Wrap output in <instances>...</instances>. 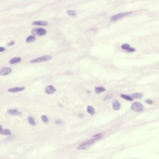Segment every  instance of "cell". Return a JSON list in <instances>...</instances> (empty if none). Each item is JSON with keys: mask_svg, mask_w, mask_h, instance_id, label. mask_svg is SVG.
<instances>
[{"mask_svg": "<svg viewBox=\"0 0 159 159\" xmlns=\"http://www.w3.org/2000/svg\"><path fill=\"white\" fill-rule=\"evenodd\" d=\"M99 139L97 138V137H93L92 139L86 140V141H85V142H82V144H80L78 147H77V149H78V150H84V149L88 148L91 145H92L93 143H94V142L97 141L98 140H99Z\"/></svg>", "mask_w": 159, "mask_h": 159, "instance_id": "cell-1", "label": "cell"}, {"mask_svg": "<svg viewBox=\"0 0 159 159\" xmlns=\"http://www.w3.org/2000/svg\"><path fill=\"white\" fill-rule=\"evenodd\" d=\"M51 59H52L51 55H45L31 60V61H30V63H40V62H47V61H49V60H50Z\"/></svg>", "mask_w": 159, "mask_h": 159, "instance_id": "cell-2", "label": "cell"}, {"mask_svg": "<svg viewBox=\"0 0 159 159\" xmlns=\"http://www.w3.org/2000/svg\"><path fill=\"white\" fill-rule=\"evenodd\" d=\"M132 13V12H121V13H119V14H117L116 15L113 16L112 17L110 18V21L111 22H114V21H116L118 20H119V19L123 18V17H126L129 14H130Z\"/></svg>", "mask_w": 159, "mask_h": 159, "instance_id": "cell-3", "label": "cell"}, {"mask_svg": "<svg viewBox=\"0 0 159 159\" xmlns=\"http://www.w3.org/2000/svg\"><path fill=\"white\" fill-rule=\"evenodd\" d=\"M131 110L135 112H142L144 110V107L143 104L140 103H134L132 104Z\"/></svg>", "mask_w": 159, "mask_h": 159, "instance_id": "cell-4", "label": "cell"}, {"mask_svg": "<svg viewBox=\"0 0 159 159\" xmlns=\"http://www.w3.org/2000/svg\"><path fill=\"white\" fill-rule=\"evenodd\" d=\"M31 33L35 36H44L47 34V31L43 28H34L31 31Z\"/></svg>", "mask_w": 159, "mask_h": 159, "instance_id": "cell-5", "label": "cell"}, {"mask_svg": "<svg viewBox=\"0 0 159 159\" xmlns=\"http://www.w3.org/2000/svg\"><path fill=\"white\" fill-rule=\"evenodd\" d=\"M12 72V69L11 67H3L0 69V75L1 76H6L9 75Z\"/></svg>", "mask_w": 159, "mask_h": 159, "instance_id": "cell-6", "label": "cell"}, {"mask_svg": "<svg viewBox=\"0 0 159 159\" xmlns=\"http://www.w3.org/2000/svg\"><path fill=\"white\" fill-rule=\"evenodd\" d=\"M25 89H26V87H24V86H22V87H14L12 88H9V89L7 90V91L9 93H18L24 91Z\"/></svg>", "mask_w": 159, "mask_h": 159, "instance_id": "cell-7", "label": "cell"}, {"mask_svg": "<svg viewBox=\"0 0 159 159\" xmlns=\"http://www.w3.org/2000/svg\"><path fill=\"white\" fill-rule=\"evenodd\" d=\"M45 91L46 93L47 94H52L54 93L56 91V89L54 86H53L52 85H49L47 86L45 89Z\"/></svg>", "mask_w": 159, "mask_h": 159, "instance_id": "cell-8", "label": "cell"}, {"mask_svg": "<svg viewBox=\"0 0 159 159\" xmlns=\"http://www.w3.org/2000/svg\"><path fill=\"white\" fill-rule=\"evenodd\" d=\"M8 113L11 115H14V116H16V115H20L21 114V111H19V110H16V109H9L8 110Z\"/></svg>", "mask_w": 159, "mask_h": 159, "instance_id": "cell-9", "label": "cell"}, {"mask_svg": "<svg viewBox=\"0 0 159 159\" xmlns=\"http://www.w3.org/2000/svg\"><path fill=\"white\" fill-rule=\"evenodd\" d=\"M34 26H45L48 25V22L44 21H34L32 23Z\"/></svg>", "mask_w": 159, "mask_h": 159, "instance_id": "cell-10", "label": "cell"}, {"mask_svg": "<svg viewBox=\"0 0 159 159\" xmlns=\"http://www.w3.org/2000/svg\"><path fill=\"white\" fill-rule=\"evenodd\" d=\"M121 49L125 50H128L129 52H134L135 51V49L130 48V45L127 44H124L121 45Z\"/></svg>", "mask_w": 159, "mask_h": 159, "instance_id": "cell-11", "label": "cell"}, {"mask_svg": "<svg viewBox=\"0 0 159 159\" xmlns=\"http://www.w3.org/2000/svg\"><path fill=\"white\" fill-rule=\"evenodd\" d=\"M113 108L114 110H119L121 108V104L119 101H114L113 103Z\"/></svg>", "mask_w": 159, "mask_h": 159, "instance_id": "cell-12", "label": "cell"}, {"mask_svg": "<svg viewBox=\"0 0 159 159\" xmlns=\"http://www.w3.org/2000/svg\"><path fill=\"white\" fill-rule=\"evenodd\" d=\"M21 61V57H14V58H11L9 60V63L10 64H15V63H19Z\"/></svg>", "mask_w": 159, "mask_h": 159, "instance_id": "cell-13", "label": "cell"}, {"mask_svg": "<svg viewBox=\"0 0 159 159\" xmlns=\"http://www.w3.org/2000/svg\"><path fill=\"white\" fill-rule=\"evenodd\" d=\"M86 110H87L88 113L90 114L91 115H94L95 114V110L93 106H88L86 108Z\"/></svg>", "mask_w": 159, "mask_h": 159, "instance_id": "cell-14", "label": "cell"}, {"mask_svg": "<svg viewBox=\"0 0 159 159\" xmlns=\"http://www.w3.org/2000/svg\"><path fill=\"white\" fill-rule=\"evenodd\" d=\"M36 40V38L34 36H30L26 38V42L27 43H31L34 42Z\"/></svg>", "mask_w": 159, "mask_h": 159, "instance_id": "cell-15", "label": "cell"}, {"mask_svg": "<svg viewBox=\"0 0 159 159\" xmlns=\"http://www.w3.org/2000/svg\"><path fill=\"white\" fill-rule=\"evenodd\" d=\"M105 90H106L105 88L102 87V86H99V87L95 88V93H97V94H99V93L103 92Z\"/></svg>", "mask_w": 159, "mask_h": 159, "instance_id": "cell-16", "label": "cell"}, {"mask_svg": "<svg viewBox=\"0 0 159 159\" xmlns=\"http://www.w3.org/2000/svg\"><path fill=\"white\" fill-rule=\"evenodd\" d=\"M121 98H124V99H126V100H127V101H132L133 100V98L132 97V96H129V95H126V94H121Z\"/></svg>", "mask_w": 159, "mask_h": 159, "instance_id": "cell-17", "label": "cell"}, {"mask_svg": "<svg viewBox=\"0 0 159 159\" xmlns=\"http://www.w3.org/2000/svg\"><path fill=\"white\" fill-rule=\"evenodd\" d=\"M1 134L9 135L11 134V131L10 130H9V129H3V130H2L1 132Z\"/></svg>", "mask_w": 159, "mask_h": 159, "instance_id": "cell-18", "label": "cell"}, {"mask_svg": "<svg viewBox=\"0 0 159 159\" xmlns=\"http://www.w3.org/2000/svg\"><path fill=\"white\" fill-rule=\"evenodd\" d=\"M67 13L70 16L72 17H75L77 16V12L74 10H69L67 11Z\"/></svg>", "mask_w": 159, "mask_h": 159, "instance_id": "cell-19", "label": "cell"}, {"mask_svg": "<svg viewBox=\"0 0 159 159\" xmlns=\"http://www.w3.org/2000/svg\"><path fill=\"white\" fill-rule=\"evenodd\" d=\"M142 96H143V94L141 93H137L132 94V97L134 98H141Z\"/></svg>", "mask_w": 159, "mask_h": 159, "instance_id": "cell-20", "label": "cell"}, {"mask_svg": "<svg viewBox=\"0 0 159 159\" xmlns=\"http://www.w3.org/2000/svg\"><path fill=\"white\" fill-rule=\"evenodd\" d=\"M28 121H29V124L32 125V126H35L36 125V122H35L34 119L32 117L29 116L28 118Z\"/></svg>", "mask_w": 159, "mask_h": 159, "instance_id": "cell-21", "label": "cell"}, {"mask_svg": "<svg viewBox=\"0 0 159 159\" xmlns=\"http://www.w3.org/2000/svg\"><path fill=\"white\" fill-rule=\"evenodd\" d=\"M41 119H42V121L43 122H44L45 123H47V122H49L48 118H47L46 116H45V115L41 116Z\"/></svg>", "mask_w": 159, "mask_h": 159, "instance_id": "cell-22", "label": "cell"}, {"mask_svg": "<svg viewBox=\"0 0 159 159\" xmlns=\"http://www.w3.org/2000/svg\"><path fill=\"white\" fill-rule=\"evenodd\" d=\"M14 43H15L14 41H11L8 44V46H12V45H13L14 44Z\"/></svg>", "mask_w": 159, "mask_h": 159, "instance_id": "cell-23", "label": "cell"}, {"mask_svg": "<svg viewBox=\"0 0 159 159\" xmlns=\"http://www.w3.org/2000/svg\"><path fill=\"white\" fill-rule=\"evenodd\" d=\"M62 122L61 121H60V120H57L56 121H55V123L57 124H62Z\"/></svg>", "mask_w": 159, "mask_h": 159, "instance_id": "cell-24", "label": "cell"}, {"mask_svg": "<svg viewBox=\"0 0 159 159\" xmlns=\"http://www.w3.org/2000/svg\"><path fill=\"white\" fill-rule=\"evenodd\" d=\"M5 50V49L4 48V47H0V52H4Z\"/></svg>", "mask_w": 159, "mask_h": 159, "instance_id": "cell-25", "label": "cell"}, {"mask_svg": "<svg viewBox=\"0 0 159 159\" xmlns=\"http://www.w3.org/2000/svg\"><path fill=\"white\" fill-rule=\"evenodd\" d=\"M146 102H147V103H150V104H152V101H151V100H147V101H146Z\"/></svg>", "mask_w": 159, "mask_h": 159, "instance_id": "cell-26", "label": "cell"}, {"mask_svg": "<svg viewBox=\"0 0 159 159\" xmlns=\"http://www.w3.org/2000/svg\"><path fill=\"white\" fill-rule=\"evenodd\" d=\"M2 130H3V127L0 125V134H1V132Z\"/></svg>", "mask_w": 159, "mask_h": 159, "instance_id": "cell-27", "label": "cell"}]
</instances>
